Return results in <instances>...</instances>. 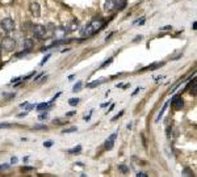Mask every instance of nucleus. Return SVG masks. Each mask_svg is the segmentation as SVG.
<instances>
[{"label":"nucleus","mask_w":197,"mask_h":177,"mask_svg":"<svg viewBox=\"0 0 197 177\" xmlns=\"http://www.w3.org/2000/svg\"><path fill=\"white\" fill-rule=\"evenodd\" d=\"M113 62V58H109L108 59V61H105L104 63H103V65H101L100 66V68H104V67H107V66H109V65H111V63Z\"/></svg>","instance_id":"4be33fe9"},{"label":"nucleus","mask_w":197,"mask_h":177,"mask_svg":"<svg viewBox=\"0 0 197 177\" xmlns=\"http://www.w3.org/2000/svg\"><path fill=\"white\" fill-rule=\"evenodd\" d=\"M49 106V104L47 103H42V104H38V105H36V108H37V110L38 112H42V110H46Z\"/></svg>","instance_id":"2eb2a0df"},{"label":"nucleus","mask_w":197,"mask_h":177,"mask_svg":"<svg viewBox=\"0 0 197 177\" xmlns=\"http://www.w3.org/2000/svg\"><path fill=\"white\" fill-rule=\"evenodd\" d=\"M34 129L36 130H47V126L46 125H36Z\"/></svg>","instance_id":"393cba45"},{"label":"nucleus","mask_w":197,"mask_h":177,"mask_svg":"<svg viewBox=\"0 0 197 177\" xmlns=\"http://www.w3.org/2000/svg\"><path fill=\"white\" fill-rule=\"evenodd\" d=\"M76 114V112H69V113H66V117H73Z\"/></svg>","instance_id":"c9c22d12"},{"label":"nucleus","mask_w":197,"mask_h":177,"mask_svg":"<svg viewBox=\"0 0 197 177\" xmlns=\"http://www.w3.org/2000/svg\"><path fill=\"white\" fill-rule=\"evenodd\" d=\"M0 45H2V47L5 49L7 51H12L13 49L16 47V41H15L12 37L7 36V37H3V38H2V43H0Z\"/></svg>","instance_id":"f03ea898"},{"label":"nucleus","mask_w":197,"mask_h":177,"mask_svg":"<svg viewBox=\"0 0 197 177\" xmlns=\"http://www.w3.org/2000/svg\"><path fill=\"white\" fill-rule=\"evenodd\" d=\"M29 9H30V13L33 14L34 17H40V14H41V7L38 3H32L29 7Z\"/></svg>","instance_id":"6e6552de"},{"label":"nucleus","mask_w":197,"mask_h":177,"mask_svg":"<svg viewBox=\"0 0 197 177\" xmlns=\"http://www.w3.org/2000/svg\"><path fill=\"white\" fill-rule=\"evenodd\" d=\"M124 112H125V110H121V112L118 113V114H117V115H115V117H113V118H112V122H113V121H117V119H118V118H121V117H122V115H124Z\"/></svg>","instance_id":"b1692460"},{"label":"nucleus","mask_w":197,"mask_h":177,"mask_svg":"<svg viewBox=\"0 0 197 177\" xmlns=\"http://www.w3.org/2000/svg\"><path fill=\"white\" fill-rule=\"evenodd\" d=\"M30 29H33V24L32 22H25L24 25H22V30H30Z\"/></svg>","instance_id":"a211bd4d"},{"label":"nucleus","mask_w":197,"mask_h":177,"mask_svg":"<svg viewBox=\"0 0 197 177\" xmlns=\"http://www.w3.org/2000/svg\"><path fill=\"white\" fill-rule=\"evenodd\" d=\"M33 34H34L36 38H38V40H44L45 38V36H46V26L45 25H33Z\"/></svg>","instance_id":"20e7f679"},{"label":"nucleus","mask_w":197,"mask_h":177,"mask_svg":"<svg viewBox=\"0 0 197 177\" xmlns=\"http://www.w3.org/2000/svg\"><path fill=\"white\" fill-rule=\"evenodd\" d=\"M116 4H117L116 0H105V4H104L105 12H113L116 9Z\"/></svg>","instance_id":"1a4fd4ad"},{"label":"nucleus","mask_w":197,"mask_h":177,"mask_svg":"<svg viewBox=\"0 0 197 177\" xmlns=\"http://www.w3.org/2000/svg\"><path fill=\"white\" fill-rule=\"evenodd\" d=\"M26 114H28V112H24V113H21V114H18V118H21V117H25Z\"/></svg>","instance_id":"ea45409f"},{"label":"nucleus","mask_w":197,"mask_h":177,"mask_svg":"<svg viewBox=\"0 0 197 177\" xmlns=\"http://www.w3.org/2000/svg\"><path fill=\"white\" fill-rule=\"evenodd\" d=\"M33 75H34V72H32V74H29V75H28V76H25V77H24V80H26V79H30V77H32V76H33Z\"/></svg>","instance_id":"58836bf2"},{"label":"nucleus","mask_w":197,"mask_h":177,"mask_svg":"<svg viewBox=\"0 0 197 177\" xmlns=\"http://www.w3.org/2000/svg\"><path fill=\"white\" fill-rule=\"evenodd\" d=\"M47 115H49L47 113H42V114H40V117H38V118L41 119V121H42V119H46V118H47Z\"/></svg>","instance_id":"2f4dec72"},{"label":"nucleus","mask_w":197,"mask_h":177,"mask_svg":"<svg viewBox=\"0 0 197 177\" xmlns=\"http://www.w3.org/2000/svg\"><path fill=\"white\" fill-rule=\"evenodd\" d=\"M79 101H80L79 99H70V100H69V104L71 105V106H75V105L79 104Z\"/></svg>","instance_id":"412c9836"},{"label":"nucleus","mask_w":197,"mask_h":177,"mask_svg":"<svg viewBox=\"0 0 197 177\" xmlns=\"http://www.w3.org/2000/svg\"><path fill=\"white\" fill-rule=\"evenodd\" d=\"M137 177H147V175L145 172H139V173H137Z\"/></svg>","instance_id":"72a5a7b5"},{"label":"nucleus","mask_w":197,"mask_h":177,"mask_svg":"<svg viewBox=\"0 0 197 177\" xmlns=\"http://www.w3.org/2000/svg\"><path fill=\"white\" fill-rule=\"evenodd\" d=\"M20 106H21V108H24V106H28V103H26V101H25V103L20 104Z\"/></svg>","instance_id":"79ce46f5"},{"label":"nucleus","mask_w":197,"mask_h":177,"mask_svg":"<svg viewBox=\"0 0 197 177\" xmlns=\"http://www.w3.org/2000/svg\"><path fill=\"white\" fill-rule=\"evenodd\" d=\"M33 167H22L21 168V172H30V171H33Z\"/></svg>","instance_id":"bb28decb"},{"label":"nucleus","mask_w":197,"mask_h":177,"mask_svg":"<svg viewBox=\"0 0 197 177\" xmlns=\"http://www.w3.org/2000/svg\"><path fill=\"white\" fill-rule=\"evenodd\" d=\"M63 121L60 118H57V119H54V125H63Z\"/></svg>","instance_id":"7c9ffc66"},{"label":"nucleus","mask_w":197,"mask_h":177,"mask_svg":"<svg viewBox=\"0 0 197 177\" xmlns=\"http://www.w3.org/2000/svg\"><path fill=\"white\" fill-rule=\"evenodd\" d=\"M74 131H78V127H76V126L69 127V129H64L62 133H63V134H70V133H74Z\"/></svg>","instance_id":"dca6fc26"},{"label":"nucleus","mask_w":197,"mask_h":177,"mask_svg":"<svg viewBox=\"0 0 197 177\" xmlns=\"http://www.w3.org/2000/svg\"><path fill=\"white\" fill-rule=\"evenodd\" d=\"M0 28L3 29V32H7V33L13 32L15 30V21L11 17L3 18L2 22H0Z\"/></svg>","instance_id":"f257e3e1"},{"label":"nucleus","mask_w":197,"mask_h":177,"mask_svg":"<svg viewBox=\"0 0 197 177\" xmlns=\"http://www.w3.org/2000/svg\"><path fill=\"white\" fill-rule=\"evenodd\" d=\"M171 105H172V108L175 109V110H180V109H183V106H184L183 97L181 96H175L171 101Z\"/></svg>","instance_id":"39448f33"},{"label":"nucleus","mask_w":197,"mask_h":177,"mask_svg":"<svg viewBox=\"0 0 197 177\" xmlns=\"http://www.w3.org/2000/svg\"><path fill=\"white\" fill-rule=\"evenodd\" d=\"M69 32H70V29H66V28H63V26H60V28H55V30L53 34L55 36V38L62 40V38H64V36H66Z\"/></svg>","instance_id":"423d86ee"},{"label":"nucleus","mask_w":197,"mask_h":177,"mask_svg":"<svg viewBox=\"0 0 197 177\" xmlns=\"http://www.w3.org/2000/svg\"><path fill=\"white\" fill-rule=\"evenodd\" d=\"M8 169H9V165H8V164L0 165V171H8Z\"/></svg>","instance_id":"c85d7f7f"},{"label":"nucleus","mask_w":197,"mask_h":177,"mask_svg":"<svg viewBox=\"0 0 197 177\" xmlns=\"http://www.w3.org/2000/svg\"><path fill=\"white\" fill-rule=\"evenodd\" d=\"M32 47H33V40L32 38H26L24 41V49H28V50H30Z\"/></svg>","instance_id":"4468645a"},{"label":"nucleus","mask_w":197,"mask_h":177,"mask_svg":"<svg viewBox=\"0 0 197 177\" xmlns=\"http://www.w3.org/2000/svg\"><path fill=\"white\" fill-rule=\"evenodd\" d=\"M113 108H115V105H113V104H112V105H111V108H109V110H108V113H109V112H111V110H112V109H113Z\"/></svg>","instance_id":"a18cd8bd"},{"label":"nucleus","mask_w":197,"mask_h":177,"mask_svg":"<svg viewBox=\"0 0 197 177\" xmlns=\"http://www.w3.org/2000/svg\"><path fill=\"white\" fill-rule=\"evenodd\" d=\"M183 173H184L185 176H193V172H192V171H189L188 168H185L184 171H183Z\"/></svg>","instance_id":"cd10ccee"},{"label":"nucleus","mask_w":197,"mask_h":177,"mask_svg":"<svg viewBox=\"0 0 197 177\" xmlns=\"http://www.w3.org/2000/svg\"><path fill=\"white\" fill-rule=\"evenodd\" d=\"M92 112H93V110H91V112H89V114L84 117V119H86V121H89V119H91V115H92Z\"/></svg>","instance_id":"f704fd0d"},{"label":"nucleus","mask_w":197,"mask_h":177,"mask_svg":"<svg viewBox=\"0 0 197 177\" xmlns=\"http://www.w3.org/2000/svg\"><path fill=\"white\" fill-rule=\"evenodd\" d=\"M125 7H126V0H118V2H117V4H116V9L122 11Z\"/></svg>","instance_id":"ddd939ff"},{"label":"nucleus","mask_w":197,"mask_h":177,"mask_svg":"<svg viewBox=\"0 0 197 177\" xmlns=\"http://www.w3.org/2000/svg\"><path fill=\"white\" fill-rule=\"evenodd\" d=\"M41 75H42V74H40V75H37V76H36V77H34V80H38V79H40V77H41Z\"/></svg>","instance_id":"c03bdc74"},{"label":"nucleus","mask_w":197,"mask_h":177,"mask_svg":"<svg viewBox=\"0 0 197 177\" xmlns=\"http://www.w3.org/2000/svg\"><path fill=\"white\" fill-rule=\"evenodd\" d=\"M108 104H109V101H108V103H105V104H101V108H105V106H108Z\"/></svg>","instance_id":"37998d69"},{"label":"nucleus","mask_w":197,"mask_h":177,"mask_svg":"<svg viewBox=\"0 0 197 177\" xmlns=\"http://www.w3.org/2000/svg\"><path fill=\"white\" fill-rule=\"evenodd\" d=\"M53 144H54V142H53V141H46V142L44 143V146L46 147V148H50V147H51Z\"/></svg>","instance_id":"a878e982"},{"label":"nucleus","mask_w":197,"mask_h":177,"mask_svg":"<svg viewBox=\"0 0 197 177\" xmlns=\"http://www.w3.org/2000/svg\"><path fill=\"white\" fill-rule=\"evenodd\" d=\"M78 25H79V24H78V21H76V20H74V21H73V25L70 26V32L75 30V29H78Z\"/></svg>","instance_id":"5701e85b"},{"label":"nucleus","mask_w":197,"mask_h":177,"mask_svg":"<svg viewBox=\"0 0 197 177\" xmlns=\"http://www.w3.org/2000/svg\"><path fill=\"white\" fill-rule=\"evenodd\" d=\"M105 81H107V79H105V77H103V79H98V80H96V81L88 83V84H87V88H95V87L101 85V84H103V83H105Z\"/></svg>","instance_id":"9d476101"},{"label":"nucleus","mask_w":197,"mask_h":177,"mask_svg":"<svg viewBox=\"0 0 197 177\" xmlns=\"http://www.w3.org/2000/svg\"><path fill=\"white\" fill-rule=\"evenodd\" d=\"M0 55H2V45H0Z\"/></svg>","instance_id":"49530a36"},{"label":"nucleus","mask_w":197,"mask_h":177,"mask_svg":"<svg viewBox=\"0 0 197 177\" xmlns=\"http://www.w3.org/2000/svg\"><path fill=\"white\" fill-rule=\"evenodd\" d=\"M82 151V146H78V147H74V148H70L67 153H70V155H78V153H80Z\"/></svg>","instance_id":"9b49d317"},{"label":"nucleus","mask_w":197,"mask_h":177,"mask_svg":"<svg viewBox=\"0 0 197 177\" xmlns=\"http://www.w3.org/2000/svg\"><path fill=\"white\" fill-rule=\"evenodd\" d=\"M117 133H113L111 137H109L107 141H105V150H108V151H111V150L113 148V146H115V141H116V138H117Z\"/></svg>","instance_id":"0eeeda50"},{"label":"nucleus","mask_w":197,"mask_h":177,"mask_svg":"<svg viewBox=\"0 0 197 177\" xmlns=\"http://www.w3.org/2000/svg\"><path fill=\"white\" fill-rule=\"evenodd\" d=\"M89 26H91V29H92V32H93V34H95V33H97L100 29H103L104 20L101 17H93L92 20L89 21Z\"/></svg>","instance_id":"7ed1b4c3"},{"label":"nucleus","mask_w":197,"mask_h":177,"mask_svg":"<svg viewBox=\"0 0 197 177\" xmlns=\"http://www.w3.org/2000/svg\"><path fill=\"white\" fill-rule=\"evenodd\" d=\"M159 66H162V65H159V63H154V65H151L149 67H146V68H143L142 71H147V70H154V68H158Z\"/></svg>","instance_id":"6ab92c4d"},{"label":"nucleus","mask_w":197,"mask_h":177,"mask_svg":"<svg viewBox=\"0 0 197 177\" xmlns=\"http://www.w3.org/2000/svg\"><path fill=\"white\" fill-rule=\"evenodd\" d=\"M171 29H172V26L167 25V26H163V28H160V30H171Z\"/></svg>","instance_id":"473e14b6"},{"label":"nucleus","mask_w":197,"mask_h":177,"mask_svg":"<svg viewBox=\"0 0 197 177\" xmlns=\"http://www.w3.org/2000/svg\"><path fill=\"white\" fill-rule=\"evenodd\" d=\"M34 108H36V104L29 105V106H28V110H26V112H30V110H32V109H34Z\"/></svg>","instance_id":"e433bc0d"},{"label":"nucleus","mask_w":197,"mask_h":177,"mask_svg":"<svg viewBox=\"0 0 197 177\" xmlns=\"http://www.w3.org/2000/svg\"><path fill=\"white\" fill-rule=\"evenodd\" d=\"M11 126H12L11 123H0V129H8Z\"/></svg>","instance_id":"c756f323"},{"label":"nucleus","mask_w":197,"mask_h":177,"mask_svg":"<svg viewBox=\"0 0 197 177\" xmlns=\"http://www.w3.org/2000/svg\"><path fill=\"white\" fill-rule=\"evenodd\" d=\"M118 171H121L122 173H128V172H129V168L126 167V165L121 164V165H118Z\"/></svg>","instance_id":"aec40b11"},{"label":"nucleus","mask_w":197,"mask_h":177,"mask_svg":"<svg viewBox=\"0 0 197 177\" xmlns=\"http://www.w3.org/2000/svg\"><path fill=\"white\" fill-rule=\"evenodd\" d=\"M11 163H12V164L17 163V159H16V157H12V160H11Z\"/></svg>","instance_id":"a19ab883"},{"label":"nucleus","mask_w":197,"mask_h":177,"mask_svg":"<svg viewBox=\"0 0 197 177\" xmlns=\"http://www.w3.org/2000/svg\"><path fill=\"white\" fill-rule=\"evenodd\" d=\"M167 106H168V103H166L164 105H163V108H162V110L159 112V114H158V117H157V119H155V122H159L162 119V117H163V114H164V110L167 109Z\"/></svg>","instance_id":"f8f14e48"},{"label":"nucleus","mask_w":197,"mask_h":177,"mask_svg":"<svg viewBox=\"0 0 197 177\" xmlns=\"http://www.w3.org/2000/svg\"><path fill=\"white\" fill-rule=\"evenodd\" d=\"M82 81H78L76 83V84H75L74 87H73V92H75V93H76V92H79V91H80V88H82Z\"/></svg>","instance_id":"f3484780"},{"label":"nucleus","mask_w":197,"mask_h":177,"mask_svg":"<svg viewBox=\"0 0 197 177\" xmlns=\"http://www.w3.org/2000/svg\"><path fill=\"white\" fill-rule=\"evenodd\" d=\"M2 32H3V29H2V28H0V34H2Z\"/></svg>","instance_id":"de8ad7c7"},{"label":"nucleus","mask_w":197,"mask_h":177,"mask_svg":"<svg viewBox=\"0 0 197 177\" xmlns=\"http://www.w3.org/2000/svg\"><path fill=\"white\" fill-rule=\"evenodd\" d=\"M139 91H141V88H137V89H135V91H134L133 93H131V96H135V95H137V93H138Z\"/></svg>","instance_id":"4c0bfd02"}]
</instances>
